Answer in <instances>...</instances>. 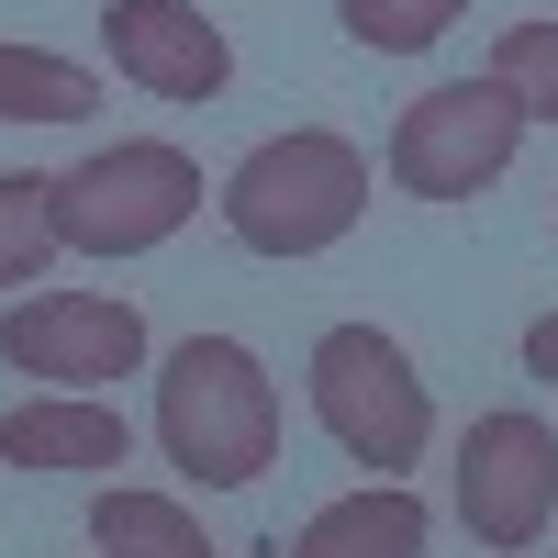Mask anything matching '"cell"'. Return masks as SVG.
Wrapping results in <instances>:
<instances>
[{
  "instance_id": "obj_1",
  "label": "cell",
  "mask_w": 558,
  "mask_h": 558,
  "mask_svg": "<svg viewBox=\"0 0 558 558\" xmlns=\"http://www.w3.org/2000/svg\"><path fill=\"white\" fill-rule=\"evenodd\" d=\"M157 447L179 481L202 492H246L279 458V380L257 368V347L235 336H179L157 368Z\"/></svg>"
},
{
  "instance_id": "obj_2",
  "label": "cell",
  "mask_w": 558,
  "mask_h": 558,
  "mask_svg": "<svg viewBox=\"0 0 558 558\" xmlns=\"http://www.w3.org/2000/svg\"><path fill=\"white\" fill-rule=\"evenodd\" d=\"M357 213H368V157L324 123H291L268 146H246L235 179H223V223L257 257H324L357 235Z\"/></svg>"
},
{
  "instance_id": "obj_3",
  "label": "cell",
  "mask_w": 558,
  "mask_h": 558,
  "mask_svg": "<svg viewBox=\"0 0 558 558\" xmlns=\"http://www.w3.org/2000/svg\"><path fill=\"white\" fill-rule=\"evenodd\" d=\"M313 425L336 436L368 481H402L436 436V402H425V368H413L380 324H336L313 347Z\"/></svg>"
},
{
  "instance_id": "obj_4",
  "label": "cell",
  "mask_w": 558,
  "mask_h": 558,
  "mask_svg": "<svg viewBox=\"0 0 558 558\" xmlns=\"http://www.w3.org/2000/svg\"><path fill=\"white\" fill-rule=\"evenodd\" d=\"M202 213V168L157 146V134H123V146H89L68 179H57V235L78 257H146L168 246L179 223Z\"/></svg>"
},
{
  "instance_id": "obj_5",
  "label": "cell",
  "mask_w": 558,
  "mask_h": 558,
  "mask_svg": "<svg viewBox=\"0 0 558 558\" xmlns=\"http://www.w3.org/2000/svg\"><path fill=\"white\" fill-rule=\"evenodd\" d=\"M514 146H525V101L502 78H447V89H425V101H402V123H391V179L413 202H470V191H492L502 168H514Z\"/></svg>"
},
{
  "instance_id": "obj_6",
  "label": "cell",
  "mask_w": 558,
  "mask_h": 558,
  "mask_svg": "<svg viewBox=\"0 0 558 558\" xmlns=\"http://www.w3.org/2000/svg\"><path fill=\"white\" fill-rule=\"evenodd\" d=\"M458 525L481 547H502V558L558 525V436L536 413H481L458 436Z\"/></svg>"
},
{
  "instance_id": "obj_7",
  "label": "cell",
  "mask_w": 558,
  "mask_h": 558,
  "mask_svg": "<svg viewBox=\"0 0 558 558\" xmlns=\"http://www.w3.org/2000/svg\"><path fill=\"white\" fill-rule=\"evenodd\" d=\"M0 357L34 368L45 391H112L123 368H146V313L112 291H34L0 313Z\"/></svg>"
},
{
  "instance_id": "obj_8",
  "label": "cell",
  "mask_w": 558,
  "mask_h": 558,
  "mask_svg": "<svg viewBox=\"0 0 558 558\" xmlns=\"http://www.w3.org/2000/svg\"><path fill=\"white\" fill-rule=\"evenodd\" d=\"M101 45H112V68L146 89V101H179V112H202L223 78H235V45H223L191 0H101Z\"/></svg>"
},
{
  "instance_id": "obj_9",
  "label": "cell",
  "mask_w": 558,
  "mask_h": 558,
  "mask_svg": "<svg viewBox=\"0 0 558 558\" xmlns=\"http://www.w3.org/2000/svg\"><path fill=\"white\" fill-rule=\"evenodd\" d=\"M0 458H12V470H123L134 436H123L112 402L57 391V402H12L0 413Z\"/></svg>"
},
{
  "instance_id": "obj_10",
  "label": "cell",
  "mask_w": 558,
  "mask_h": 558,
  "mask_svg": "<svg viewBox=\"0 0 558 558\" xmlns=\"http://www.w3.org/2000/svg\"><path fill=\"white\" fill-rule=\"evenodd\" d=\"M291 558H425V502L402 481H368L347 502H324V514L291 536Z\"/></svg>"
},
{
  "instance_id": "obj_11",
  "label": "cell",
  "mask_w": 558,
  "mask_h": 558,
  "mask_svg": "<svg viewBox=\"0 0 558 558\" xmlns=\"http://www.w3.org/2000/svg\"><path fill=\"white\" fill-rule=\"evenodd\" d=\"M89 547H101V558H223L168 492H123V481L89 502Z\"/></svg>"
},
{
  "instance_id": "obj_12",
  "label": "cell",
  "mask_w": 558,
  "mask_h": 558,
  "mask_svg": "<svg viewBox=\"0 0 558 558\" xmlns=\"http://www.w3.org/2000/svg\"><path fill=\"white\" fill-rule=\"evenodd\" d=\"M101 101V78L78 57H45V45H0V123H78Z\"/></svg>"
},
{
  "instance_id": "obj_13",
  "label": "cell",
  "mask_w": 558,
  "mask_h": 558,
  "mask_svg": "<svg viewBox=\"0 0 558 558\" xmlns=\"http://www.w3.org/2000/svg\"><path fill=\"white\" fill-rule=\"evenodd\" d=\"M68 257V235H57V179H0V291H23V279H45Z\"/></svg>"
},
{
  "instance_id": "obj_14",
  "label": "cell",
  "mask_w": 558,
  "mask_h": 558,
  "mask_svg": "<svg viewBox=\"0 0 558 558\" xmlns=\"http://www.w3.org/2000/svg\"><path fill=\"white\" fill-rule=\"evenodd\" d=\"M458 12H470V0H336V23L368 45V57H425Z\"/></svg>"
},
{
  "instance_id": "obj_15",
  "label": "cell",
  "mask_w": 558,
  "mask_h": 558,
  "mask_svg": "<svg viewBox=\"0 0 558 558\" xmlns=\"http://www.w3.org/2000/svg\"><path fill=\"white\" fill-rule=\"evenodd\" d=\"M492 78L525 101V123H558V23H502Z\"/></svg>"
},
{
  "instance_id": "obj_16",
  "label": "cell",
  "mask_w": 558,
  "mask_h": 558,
  "mask_svg": "<svg viewBox=\"0 0 558 558\" xmlns=\"http://www.w3.org/2000/svg\"><path fill=\"white\" fill-rule=\"evenodd\" d=\"M525 368H536V380H558V313L525 324Z\"/></svg>"
}]
</instances>
